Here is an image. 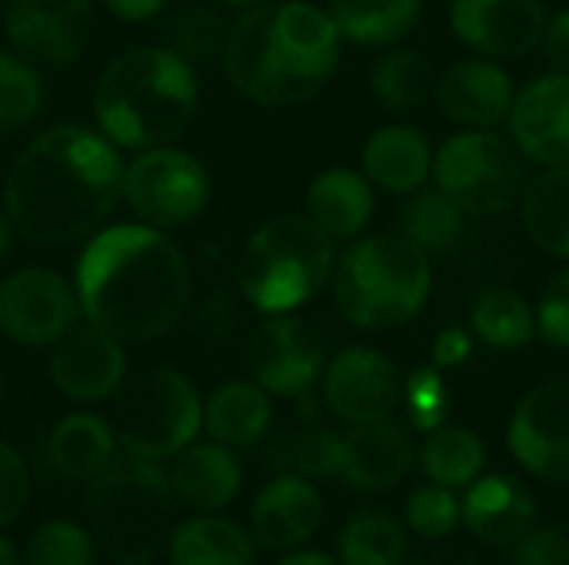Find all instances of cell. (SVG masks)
<instances>
[{"instance_id": "ffe728a7", "label": "cell", "mask_w": 569, "mask_h": 565, "mask_svg": "<svg viewBox=\"0 0 569 565\" xmlns=\"http://www.w3.org/2000/svg\"><path fill=\"white\" fill-rule=\"evenodd\" d=\"M323 523V500L303 476H277L267 483L250 509L253 543L270 553H290L303 546Z\"/></svg>"}, {"instance_id": "60d3db41", "label": "cell", "mask_w": 569, "mask_h": 565, "mask_svg": "<svg viewBox=\"0 0 569 565\" xmlns=\"http://www.w3.org/2000/svg\"><path fill=\"white\" fill-rule=\"evenodd\" d=\"M403 400H407L410 423L420 433H430V430L443 426V416H447V383H443L437 366H423V370L410 373V380L403 386Z\"/></svg>"}, {"instance_id": "ab89813d", "label": "cell", "mask_w": 569, "mask_h": 565, "mask_svg": "<svg viewBox=\"0 0 569 565\" xmlns=\"http://www.w3.org/2000/svg\"><path fill=\"white\" fill-rule=\"evenodd\" d=\"M463 523L460 516V500L447 486H420L403 509V526L423 539H447L457 526Z\"/></svg>"}, {"instance_id": "6da1fadb", "label": "cell", "mask_w": 569, "mask_h": 565, "mask_svg": "<svg viewBox=\"0 0 569 565\" xmlns=\"http://www.w3.org/2000/svg\"><path fill=\"white\" fill-rule=\"evenodd\" d=\"M123 196L117 147L90 127L43 130L13 160L3 183V210L13 230L43 250L90 236Z\"/></svg>"}, {"instance_id": "30bf717a", "label": "cell", "mask_w": 569, "mask_h": 565, "mask_svg": "<svg viewBox=\"0 0 569 565\" xmlns=\"http://www.w3.org/2000/svg\"><path fill=\"white\" fill-rule=\"evenodd\" d=\"M123 200L147 226L177 230L207 210L210 173L187 150L150 147L123 170Z\"/></svg>"}, {"instance_id": "d4e9b609", "label": "cell", "mask_w": 569, "mask_h": 565, "mask_svg": "<svg viewBox=\"0 0 569 565\" xmlns=\"http://www.w3.org/2000/svg\"><path fill=\"white\" fill-rule=\"evenodd\" d=\"M307 216L333 240H353L373 216V183L360 170H323L307 190Z\"/></svg>"}, {"instance_id": "74e56055", "label": "cell", "mask_w": 569, "mask_h": 565, "mask_svg": "<svg viewBox=\"0 0 569 565\" xmlns=\"http://www.w3.org/2000/svg\"><path fill=\"white\" fill-rule=\"evenodd\" d=\"M223 37H227V23L220 20V13L193 3L177 13L170 27V50L193 67V63H207L210 57H220Z\"/></svg>"}, {"instance_id": "9c48e42d", "label": "cell", "mask_w": 569, "mask_h": 565, "mask_svg": "<svg viewBox=\"0 0 569 565\" xmlns=\"http://www.w3.org/2000/svg\"><path fill=\"white\" fill-rule=\"evenodd\" d=\"M527 157L497 130H460L433 150V183L470 216L510 213L527 193Z\"/></svg>"}, {"instance_id": "7bdbcfd3", "label": "cell", "mask_w": 569, "mask_h": 565, "mask_svg": "<svg viewBox=\"0 0 569 565\" xmlns=\"http://www.w3.org/2000/svg\"><path fill=\"white\" fill-rule=\"evenodd\" d=\"M513 565H569V536L560 526H530L513 546Z\"/></svg>"}, {"instance_id": "8992f818", "label": "cell", "mask_w": 569, "mask_h": 565, "mask_svg": "<svg viewBox=\"0 0 569 565\" xmlns=\"http://www.w3.org/2000/svg\"><path fill=\"white\" fill-rule=\"evenodd\" d=\"M87 523L93 543L117 565L153 563L173 536L170 476L137 456L113 463L90 483Z\"/></svg>"}, {"instance_id": "f6af8a7d", "label": "cell", "mask_w": 569, "mask_h": 565, "mask_svg": "<svg viewBox=\"0 0 569 565\" xmlns=\"http://www.w3.org/2000/svg\"><path fill=\"white\" fill-rule=\"evenodd\" d=\"M540 47H543L550 67H553L557 73H567L569 77V10H560V13L547 17Z\"/></svg>"}, {"instance_id": "e0dca14e", "label": "cell", "mask_w": 569, "mask_h": 565, "mask_svg": "<svg viewBox=\"0 0 569 565\" xmlns=\"http://www.w3.org/2000/svg\"><path fill=\"white\" fill-rule=\"evenodd\" d=\"M50 380L67 400L100 403L127 380V353L117 336L100 326H73L53 343Z\"/></svg>"}, {"instance_id": "f546056e", "label": "cell", "mask_w": 569, "mask_h": 565, "mask_svg": "<svg viewBox=\"0 0 569 565\" xmlns=\"http://www.w3.org/2000/svg\"><path fill=\"white\" fill-rule=\"evenodd\" d=\"M520 216L537 250L569 263V163L543 167V173L527 183Z\"/></svg>"}, {"instance_id": "ac0fdd59", "label": "cell", "mask_w": 569, "mask_h": 565, "mask_svg": "<svg viewBox=\"0 0 569 565\" xmlns=\"http://www.w3.org/2000/svg\"><path fill=\"white\" fill-rule=\"evenodd\" d=\"M433 97L450 123L463 130H497L513 110L517 87L497 60L467 57L433 80Z\"/></svg>"}, {"instance_id": "3957f363", "label": "cell", "mask_w": 569, "mask_h": 565, "mask_svg": "<svg viewBox=\"0 0 569 565\" xmlns=\"http://www.w3.org/2000/svg\"><path fill=\"white\" fill-rule=\"evenodd\" d=\"M343 37L327 10L307 0L243 10L227 23V80L263 107H290L320 93L340 67Z\"/></svg>"}, {"instance_id": "4316f807", "label": "cell", "mask_w": 569, "mask_h": 565, "mask_svg": "<svg viewBox=\"0 0 569 565\" xmlns=\"http://www.w3.org/2000/svg\"><path fill=\"white\" fill-rule=\"evenodd\" d=\"M270 420H273L270 393L260 390L253 380H230L217 386L203 403V430L210 433V440L230 450L253 446L257 440H263Z\"/></svg>"}, {"instance_id": "8fae6325", "label": "cell", "mask_w": 569, "mask_h": 565, "mask_svg": "<svg viewBox=\"0 0 569 565\" xmlns=\"http://www.w3.org/2000/svg\"><path fill=\"white\" fill-rule=\"evenodd\" d=\"M77 290L47 266H27L0 283V333L17 346H53L77 326Z\"/></svg>"}, {"instance_id": "b9f144b4", "label": "cell", "mask_w": 569, "mask_h": 565, "mask_svg": "<svg viewBox=\"0 0 569 565\" xmlns=\"http://www.w3.org/2000/svg\"><path fill=\"white\" fill-rule=\"evenodd\" d=\"M537 336L557 350H569V266L557 270L537 306Z\"/></svg>"}, {"instance_id": "ee69618b", "label": "cell", "mask_w": 569, "mask_h": 565, "mask_svg": "<svg viewBox=\"0 0 569 565\" xmlns=\"http://www.w3.org/2000/svg\"><path fill=\"white\" fill-rule=\"evenodd\" d=\"M30 503V476L20 453L0 440V526H10L23 516Z\"/></svg>"}, {"instance_id": "52a82bcc", "label": "cell", "mask_w": 569, "mask_h": 565, "mask_svg": "<svg viewBox=\"0 0 569 565\" xmlns=\"http://www.w3.org/2000/svg\"><path fill=\"white\" fill-rule=\"evenodd\" d=\"M333 240L303 213L267 220L243 246L240 290L263 313H293L310 303L333 276Z\"/></svg>"}, {"instance_id": "4dcf8cb0", "label": "cell", "mask_w": 569, "mask_h": 565, "mask_svg": "<svg viewBox=\"0 0 569 565\" xmlns=\"http://www.w3.org/2000/svg\"><path fill=\"white\" fill-rule=\"evenodd\" d=\"M467 210L453 203L443 190L420 186L400 210V236H407L427 256L450 253L467 233Z\"/></svg>"}, {"instance_id": "bcb514c9", "label": "cell", "mask_w": 569, "mask_h": 565, "mask_svg": "<svg viewBox=\"0 0 569 565\" xmlns=\"http://www.w3.org/2000/svg\"><path fill=\"white\" fill-rule=\"evenodd\" d=\"M470 353H473V340H470V333L460 330V326H450V330H443V333L433 340V366H437V370L460 366V363H467Z\"/></svg>"}, {"instance_id": "836d02e7", "label": "cell", "mask_w": 569, "mask_h": 565, "mask_svg": "<svg viewBox=\"0 0 569 565\" xmlns=\"http://www.w3.org/2000/svg\"><path fill=\"white\" fill-rule=\"evenodd\" d=\"M340 565H403L410 556V536L390 513L353 516L337 539Z\"/></svg>"}, {"instance_id": "5b68a950", "label": "cell", "mask_w": 569, "mask_h": 565, "mask_svg": "<svg viewBox=\"0 0 569 565\" xmlns=\"http://www.w3.org/2000/svg\"><path fill=\"white\" fill-rule=\"evenodd\" d=\"M333 303L360 330L407 326L430 300V256L400 233H377L353 243L333 266Z\"/></svg>"}, {"instance_id": "d6a6232c", "label": "cell", "mask_w": 569, "mask_h": 565, "mask_svg": "<svg viewBox=\"0 0 569 565\" xmlns=\"http://www.w3.org/2000/svg\"><path fill=\"white\" fill-rule=\"evenodd\" d=\"M470 326H473L480 343L503 350V353H513V350H523L527 343H533L537 310L517 290L493 286L473 303Z\"/></svg>"}, {"instance_id": "c3c4849f", "label": "cell", "mask_w": 569, "mask_h": 565, "mask_svg": "<svg viewBox=\"0 0 569 565\" xmlns=\"http://www.w3.org/2000/svg\"><path fill=\"white\" fill-rule=\"evenodd\" d=\"M103 3L110 13H117L120 20H130V23L150 20L167 7V0H103Z\"/></svg>"}, {"instance_id": "484cf974", "label": "cell", "mask_w": 569, "mask_h": 565, "mask_svg": "<svg viewBox=\"0 0 569 565\" xmlns=\"http://www.w3.org/2000/svg\"><path fill=\"white\" fill-rule=\"evenodd\" d=\"M47 456L60 476L93 483L117 463V433L93 413H70L50 430Z\"/></svg>"}, {"instance_id": "2e32d148", "label": "cell", "mask_w": 569, "mask_h": 565, "mask_svg": "<svg viewBox=\"0 0 569 565\" xmlns=\"http://www.w3.org/2000/svg\"><path fill=\"white\" fill-rule=\"evenodd\" d=\"M450 27L480 57H523L540 47L547 7L543 0H453Z\"/></svg>"}, {"instance_id": "277c9868", "label": "cell", "mask_w": 569, "mask_h": 565, "mask_svg": "<svg viewBox=\"0 0 569 565\" xmlns=\"http://www.w3.org/2000/svg\"><path fill=\"white\" fill-rule=\"evenodd\" d=\"M197 100V77L183 57L170 47H137L103 70L93 110L113 147L150 150L173 143L193 123Z\"/></svg>"}, {"instance_id": "4fadbf2b", "label": "cell", "mask_w": 569, "mask_h": 565, "mask_svg": "<svg viewBox=\"0 0 569 565\" xmlns=\"http://www.w3.org/2000/svg\"><path fill=\"white\" fill-rule=\"evenodd\" d=\"M3 30L27 63L67 67L93 37V7L90 0H10Z\"/></svg>"}, {"instance_id": "f907efd6", "label": "cell", "mask_w": 569, "mask_h": 565, "mask_svg": "<svg viewBox=\"0 0 569 565\" xmlns=\"http://www.w3.org/2000/svg\"><path fill=\"white\" fill-rule=\"evenodd\" d=\"M13 236H17V230H13V223H10L7 210H0V260L10 253V246H13Z\"/></svg>"}, {"instance_id": "f35d334b", "label": "cell", "mask_w": 569, "mask_h": 565, "mask_svg": "<svg viewBox=\"0 0 569 565\" xmlns=\"http://www.w3.org/2000/svg\"><path fill=\"white\" fill-rule=\"evenodd\" d=\"M280 466L303 480H327L340 473V433L303 430L280 446Z\"/></svg>"}, {"instance_id": "f5cc1de1", "label": "cell", "mask_w": 569, "mask_h": 565, "mask_svg": "<svg viewBox=\"0 0 569 565\" xmlns=\"http://www.w3.org/2000/svg\"><path fill=\"white\" fill-rule=\"evenodd\" d=\"M217 3H223V7H230V10H253V7H263L267 0H217Z\"/></svg>"}, {"instance_id": "db71d44e", "label": "cell", "mask_w": 569, "mask_h": 565, "mask_svg": "<svg viewBox=\"0 0 569 565\" xmlns=\"http://www.w3.org/2000/svg\"><path fill=\"white\" fill-rule=\"evenodd\" d=\"M543 3H547V0H543Z\"/></svg>"}, {"instance_id": "681fc988", "label": "cell", "mask_w": 569, "mask_h": 565, "mask_svg": "<svg viewBox=\"0 0 569 565\" xmlns=\"http://www.w3.org/2000/svg\"><path fill=\"white\" fill-rule=\"evenodd\" d=\"M273 565H340V563H333L330 556H323V553H293L290 549V556H283L280 563H273Z\"/></svg>"}, {"instance_id": "7402d4cb", "label": "cell", "mask_w": 569, "mask_h": 565, "mask_svg": "<svg viewBox=\"0 0 569 565\" xmlns=\"http://www.w3.org/2000/svg\"><path fill=\"white\" fill-rule=\"evenodd\" d=\"M460 516L480 543L513 546L537 523V500L513 476H483L460 500Z\"/></svg>"}, {"instance_id": "7dc6e473", "label": "cell", "mask_w": 569, "mask_h": 565, "mask_svg": "<svg viewBox=\"0 0 569 565\" xmlns=\"http://www.w3.org/2000/svg\"><path fill=\"white\" fill-rule=\"evenodd\" d=\"M403 565H480L473 553L453 546V543H440V539H427L423 549H417L413 556H407Z\"/></svg>"}, {"instance_id": "8d00e7d4", "label": "cell", "mask_w": 569, "mask_h": 565, "mask_svg": "<svg viewBox=\"0 0 569 565\" xmlns=\"http://www.w3.org/2000/svg\"><path fill=\"white\" fill-rule=\"evenodd\" d=\"M97 543L90 529L70 523V519H50L37 526L27 539V565H93Z\"/></svg>"}, {"instance_id": "603a6c76", "label": "cell", "mask_w": 569, "mask_h": 565, "mask_svg": "<svg viewBox=\"0 0 569 565\" xmlns=\"http://www.w3.org/2000/svg\"><path fill=\"white\" fill-rule=\"evenodd\" d=\"M363 176L393 196H410L433 176V147L423 130L407 123L380 127L367 137L363 153Z\"/></svg>"}, {"instance_id": "f1b7e54d", "label": "cell", "mask_w": 569, "mask_h": 565, "mask_svg": "<svg viewBox=\"0 0 569 565\" xmlns=\"http://www.w3.org/2000/svg\"><path fill=\"white\" fill-rule=\"evenodd\" d=\"M343 40L360 47H393L413 33L423 17V0H330Z\"/></svg>"}, {"instance_id": "7c38bea8", "label": "cell", "mask_w": 569, "mask_h": 565, "mask_svg": "<svg viewBox=\"0 0 569 565\" xmlns=\"http://www.w3.org/2000/svg\"><path fill=\"white\" fill-rule=\"evenodd\" d=\"M323 366L327 350L320 333L290 313L267 316V323H260L250 336L247 370L250 380L270 396L290 400L310 393V386L323 376Z\"/></svg>"}, {"instance_id": "5bb4252c", "label": "cell", "mask_w": 569, "mask_h": 565, "mask_svg": "<svg viewBox=\"0 0 569 565\" xmlns=\"http://www.w3.org/2000/svg\"><path fill=\"white\" fill-rule=\"evenodd\" d=\"M510 450L517 463L557 486L569 483V380L530 390L510 420Z\"/></svg>"}, {"instance_id": "ba28073f", "label": "cell", "mask_w": 569, "mask_h": 565, "mask_svg": "<svg viewBox=\"0 0 569 565\" xmlns=\"http://www.w3.org/2000/svg\"><path fill=\"white\" fill-rule=\"evenodd\" d=\"M200 430L203 403L193 383L170 366H153L133 376L117 403V446L137 460H173L197 440Z\"/></svg>"}, {"instance_id": "e575fe53", "label": "cell", "mask_w": 569, "mask_h": 565, "mask_svg": "<svg viewBox=\"0 0 569 565\" xmlns=\"http://www.w3.org/2000/svg\"><path fill=\"white\" fill-rule=\"evenodd\" d=\"M433 90V70L417 50H387L370 70V93L380 107L407 113Z\"/></svg>"}, {"instance_id": "7a4b0ae2", "label": "cell", "mask_w": 569, "mask_h": 565, "mask_svg": "<svg viewBox=\"0 0 569 565\" xmlns=\"http://www.w3.org/2000/svg\"><path fill=\"white\" fill-rule=\"evenodd\" d=\"M77 300L87 323L120 343L170 333L190 306V266L157 226H110L77 260Z\"/></svg>"}, {"instance_id": "cb8c5ba5", "label": "cell", "mask_w": 569, "mask_h": 565, "mask_svg": "<svg viewBox=\"0 0 569 565\" xmlns=\"http://www.w3.org/2000/svg\"><path fill=\"white\" fill-rule=\"evenodd\" d=\"M240 486H243V466L233 456V450L217 440L190 443L173 456V470H170L173 500L197 513H217L230 506Z\"/></svg>"}, {"instance_id": "44dd1931", "label": "cell", "mask_w": 569, "mask_h": 565, "mask_svg": "<svg viewBox=\"0 0 569 565\" xmlns=\"http://www.w3.org/2000/svg\"><path fill=\"white\" fill-rule=\"evenodd\" d=\"M413 463V443L400 423L373 420L350 426L347 436H340V473L357 490H390L397 486Z\"/></svg>"}, {"instance_id": "d6986e66", "label": "cell", "mask_w": 569, "mask_h": 565, "mask_svg": "<svg viewBox=\"0 0 569 565\" xmlns=\"http://www.w3.org/2000/svg\"><path fill=\"white\" fill-rule=\"evenodd\" d=\"M510 140L517 150L540 167L569 163V77L543 73L530 80L507 117Z\"/></svg>"}, {"instance_id": "9a60e30c", "label": "cell", "mask_w": 569, "mask_h": 565, "mask_svg": "<svg viewBox=\"0 0 569 565\" xmlns=\"http://www.w3.org/2000/svg\"><path fill=\"white\" fill-rule=\"evenodd\" d=\"M323 400L350 426L393 416L403 383L390 356L373 346H347L323 366Z\"/></svg>"}, {"instance_id": "d590c367", "label": "cell", "mask_w": 569, "mask_h": 565, "mask_svg": "<svg viewBox=\"0 0 569 565\" xmlns=\"http://www.w3.org/2000/svg\"><path fill=\"white\" fill-rule=\"evenodd\" d=\"M43 103V83L33 63L0 50V133L27 127Z\"/></svg>"}, {"instance_id": "83f0119b", "label": "cell", "mask_w": 569, "mask_h": 565, "mask_svg": "<svg viewBox=\"0 0 569 565\" xmlns=\"http://www.w3.org/2000/svg\"><path fill=\"white\" fill-rule=\"evenodd\" d=\"M170 563L173 565H253L257 543L233 519L203 513L180 523L170 536Z\"/></svg>"}, {"instance_id": "1f68e13d", "label": "cell", "mask_w": 569, "mask_h": 565, "mask_svg": "<svg viewBox=\"0 0 569 565\" xmlns=\"http://www.w3.org/2000/svg\"><path fill=\"white\" fill-rule=\"evenodd\" d=\"M420 466L430 483L460 490L480 480L487 466V450L480 436L467 426H437L427 433V443L420 450Z\"/></svg>"}, {"instance_id": "816d5d0a", "label": "cell", "mask_w": 569, "mask_h": 565, "mask_svg": "<svg viewBox=\"0 0 569 565\" xmlns=\"http://www.w3.org/2000/svg\"><path fill=\"white\" fill-rule=\"evenodd\" d=\"M0 565H20V553L7 536H0Z\"/></svg>"}]
</instances>
